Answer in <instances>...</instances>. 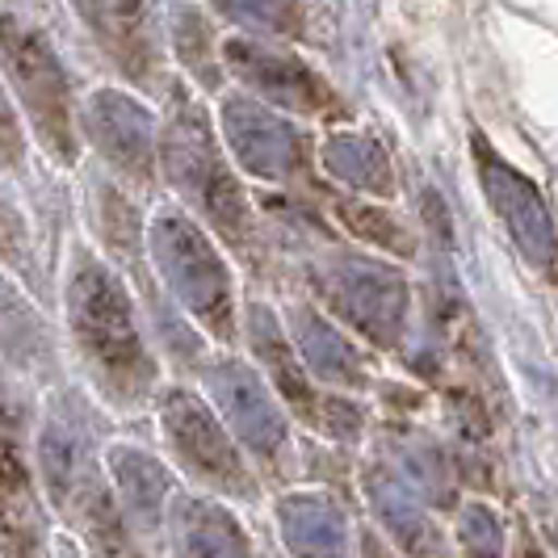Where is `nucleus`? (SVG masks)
<instances>
[{
    "label": "nucleus",
    "instance_id": "1",
    "mask_svg": "<svg viewBox=\"0 0 558 558\" xmlns=\"http://www.w3.org/2000/svg\"><path fill=\"white\" fill-rule=\"evenodd\" d=\"M84 4L97 17V26H106L110 34H131L140 26V0H84Z\"/></svg>",
    "mask_w": 558,
    "mask_h": 558
},
{
    "label": "nucleus",
    "instance_id": "2",
    "mask_svg": "<svg viewBox=\"0 0 558 558\" xmlns=\"http://www.w3.org/2000/svg\"><path fill=\"white\" fill-rule=\"evenodd\" d=\"M244 17H260V22H274V13H278V0H231ZM231 9V13H235Z\"/></svg>",
    "mask_w": 558,
    "mask_h": 558
}]
</instances>
